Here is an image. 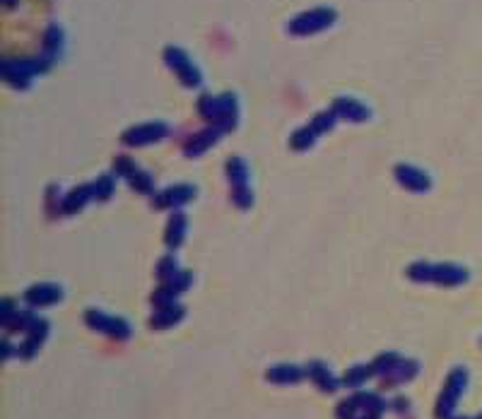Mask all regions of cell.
Here are the masks:
<instances>
[{
  "mask_svg": "<svg viewBox=\"0 0 482 419\" xmlns=\"http://www.w3.org/2000/svg\"><path fill=\"white\" fill-rule=\"evenodd\" d=\"M5 344V359H10L13 356V342H3Z\"/></svg>",
  "mask_w": 482,
  "mask_h": 419,
  "instance_id": "obj_30",
  "label": "cell"
},
{
  "mask_svg": "<svg viewBox=\"0 0 482 419\" xmlns=\"http://www.w3.org/2000/svg\"><path fill=\"white\" fill-rule=\"evenodd\" d=\"M92 193H94V198H99V200H106V198L113 193V181L109 176L96 179L92 183Z\"/></svg>",
  "mask_w": 482,
  "mask_h": 419,
  "instance_id": "obj_28",
  "label": "cell"
},
{
  "mask_svg": "<svg viewBox=\"0 0 482 419\" xmlns=\"http://www.w3.org/2000/svg\"><path fill=\"white\" fill-rule=\"evenodd\" d=\"M184 316H186V309L181 307V304H174V307H167V309H157L150 318V328H155V330H167V328L177 325L179 321H184Z\"/></svg>",
  "mask_w": 482,
  "mask_h": 419,
  "instance_id": "obj_15",
  "label": "cell"
},
{
  "mask_svg": "<svg viewBox=\"0 0 482 419\" xmlns=\"http://www.w3.org/2000/svg\"><path fill=\"white\" fill-rule=\"evenodd\" d=\"M227 179L232 183V198L239 207H248L253 202V195L248 191V169L243 160L239 157H232L227 160Z\"/></svg>",
  "mask_w": 482,
  "mask_h": 419,
  "instance_id": "obj_6",
  "label": "cell"
},
{
  "mask_svg": "<svg viewBox=\"0 0 482 419\" xmlns=\"http://www.w3.org/2000/svg\"><path fill=\"white\" fill-rule=\"evenodd\" d=\"M331 111L336 113L338 118H345V121H353V123H362L369 118V109L353 97H338L333 101Z\"/></svg>",
  "mask_w": 482,
  "mask_h": 419,
  "instance_id": "obj_11",
  "label": "cell"
},
{
  "mask_svg": "<svg viewBox=\"0 0 482 419\" xmlns=\"http://www.w3.org/2000/svg\"><path fill=\"white\" fill-rule=\"evenodd\" d=\"M46 337H49V321L37 318L34 321V325L27 330L25 342L17 347V354H20L22 359H32V356L42 349V344L46 342Z\"/></svg>",
  "mask_w": 482,
  "mask_h": 419,
  "instance_id": "obj_8",
  "label": "cell"
},
{
  "mask_svg": "<svg viewBox=\"0 0 482 419\" xmlns=\"http://www.w3.org/2000/svg\"><path fill=\"white\" fill-rule=\"evenodd\" d=\"M164 63L174 70V75L179 77V82L184 84V87H201L203 77H201V70H198L196 65H193V60L189 58V53H186L184 49L179 46H167L164 49Z\"/></svg>",
  "mask_w": 482,
  "mask_h": 419,
  "instance_id": "obj_4",
  "label": "cell"
},
{
  "mask_svg": "<svg viewBox=\"0 0 482 419\" xmlns=\"http://www.w3.org/2000/svg\"><path fill=\"white\" fill-rule=\"evenodd\" d=\"M319 138V133L314 130V126H304V128H299L297 133L292 135V140H289V145L294 147V150H306V147H311L314 145V140Z\"/></svg>",
  "mask_w": 482,
  "mask_h": 419,
  "instance_id": "obj_24",
  "label": "cell"
},
{
  "mask_svg": "<svg viewBox=\"0 0 482 419\" xmlns=\"http://www.w3.org/2000/svg\"><path fill=\"white\" fill-rule=\"evenodd\" d=\"M333 22H336V10L314 8V10H309V13H302L294 17V20L287 25V32L294 34V37H311V34L328 30Z\"/></svg>",
  "mask_w": 482,
  "mask_h": 419,
  "instance_id": "obj_2",
  "label": "cell"
},
{
  "mask_svg": "<svg viewBox=\"0 0 482 419\" xmlns=\"http://www.w3.org/2000/svg\"><path fill=\"white\" fill-rule=\"evenodd\" d=\"M34 321H37V318H34L32 311H17V314L10 316L3 325H5V330H8V333H20V330H30V328L34 325Z\"/></svg>",
  "mask_w": 482,
  "mask_h": 419,
  "instance_id": "obj_23",
  "label": "cell"
},
{
  "mask_svg": "<svg viewBox=\"0 0 482 419\" xmlns=\"http://www.w3.org/2000/svg\"><path fill=\"white\" fill-rule=\"evenodd\" d=\"M61 46H63V32H61V27L51 25L44 34V56L53 60L61 53Z\"/></svg>",
  "mask_w": 482,
  "mask_h": 419,
  "instance_id": "obj_20",
  "label": "cell"
},
{
  "mask_svg": "<svg viewBox=\"0 0 482 419\" xmlns=\"http://www.w3.org/2000/svg\"><path fill=\"white\" fill-rule=\"evenodd\" d=\"M217 104H220V97L203 94V97L198 99V113H201L203 118H208V121H215V116H217Z\"/></svg>",
  "mask_w": 482,
  "mask_h": 419,
  "instance_id": "obj_25",
  "label": "cell"
},
{
  "mask_svg": "<svg viewBox=\"0 0 482 419\" xmlns=\"http://www.w3.org/2000/svg\"><path fill=\"white\" fill-rule=\"evenodd\" d=\"M130 183H133V188L140 191V193H152V179L140 172V169L130 176Z\"/></svg>",
  "mask_w": 482,
  "mask_h": 419,
  "instance_id": "obj_29",
  "label": "cell"
},
{
  "mask_svg": "<svg viewBox=\"0 0 482 419\" xmlns=\"http://www.w3.org/2000/svg\"><path fill=\"white\" fill-rule=\"evenodd\" d=\"M449 419H453V417H449Z\"/></svg>",
  "mask_w": 482,
  "mask_h": 419,
  "instance_id": "obj_32",
  "label": "cell"
},
{
  "mask_svg": "<svg viewBox=\"0 0 482 419\" xmlns=\"http://www.w3.org/2000/svg\"><path fill=\"white\" fill-rule=\"evenodd\" d=\"M25 299L32 309H42V307H51V304H58L63 299V290L58 285H34L25 292Z\"/></svg>",
  "mask_w": 482,
  "mask_h": 419,
  "instance_id": "obj_10",
  "label": "cell"
},
{
  "mask_svg": "<svg viewBox=\"0 0 482 419\" xmlns=\"http://www.w3.org/2000/svg\"><path fill=\"white\" fill-rule=\"evenodd\" d=\"M395 179H398L400 186L412 191V193H424V191H429V186H432V179H429L422 169L410 167V164H398V167H395Z\"/></svg>",
  "mask_w": 482,
  "mask_h": 419,
  "instance_id": "obj_9",
  "label": "cell"
},
{
  "mask_svg": "<svg viewBox=\"0 0 482 419\" xmlns=\"http://www.w3.org/2000/svg\"><path fill=\"white\" fill-rule=\"evenodd\" d=\"M306 376H309V381L314 383L319 390H323V393H336V390L343 386V383H340L338 378L328 371V366L323 364V361H309V366H306Z\"/></svg>",
  "mask_w": 482,
  "mask_h": 419,
  "instance_id": "obj_12",
  "label": "cell"
},
{
  "mask_svg": "<svg viewBox=\"0 0 482 419\" xmlns=\"http://www.w3.org/2000/svg\"><path fill=\"white\" fill-rule=\"evenodd\" d=\"M222 135H224V130H220L217 126L201 130V133H196V135H193V138L189 140V145H186V155H189V157L203 155V152H205L210 145L217 143V140L222 138Z\"/></svg>",
  "mask_w": 482,
  "mask_h": 419,
  "instance_id": "obj_14",
  "label": "cell"
},
{
  "mask_svg": "<svg viewBox=\"0 0 482 419\" xmlns=\"http://www.w3.org/2000/svg\"><path fill=\"white\" fill-rule=\"evenodd\" d=\"M407 277L415 282H434V285L456 287L468 280V273L461 265H434V263H415L407 268Z\"/></svg>",
  "mask_w": 482,
  "mask_h": 419,
  "instance_id": "obj_1",
  "label": "cell"
},
{
  "mask_svg": "<svg viewBox=\"0 0 482 419\" xmlns=\"http://www.w3.org/2000/svg\"><path fill=\"white\" fill-rule=\"evenodd\" d=\"M189 285H191V275L189 273H181V270L169 282H164V287H167V290L172 292V294L186 292V290H189Z\"/></svg>",
  "mask_w": 482,
  "mask_h": 419,
  "instance_id": "obj_26",
  "label": "cell"
},
{
  "mask_svg": "<svg viewBox=\"0 0 482 419\" xmlns=\"http://www.w3.org/2000/svg\"><path fill=\"white\" fill-rule=\"evenodd\" d=\"M306 376V369H299L294 364H277L273 369L265 371V378L275 386H297Z\"/></svg>",
  "mask_w": 482,
  "mask_h": 419,
  "instance_id": "obj_13",
  "label": "cell"
},
{
  "mask_svg": "<svg viewBox=\"0 0 482 419\" xmlns=\"http://www.w3.org/2000/svg\"><path fill=\"white\" fill-rule=\"evenodd\" d=\"M419 373V364L415 359H402L398 366H395L393 371L388 373V376H383V388H393V386H400V383H407L412 381Z\"/></svg>",
  "mask_w": 482,
  "mask_h": 419,
  "instance_id": "obj_16",
  "label": "cell"
},
{
  "mask_svg": "<svg viewBox=\"0 0 482 419\" xmlns=\"http://www.w3.org/2000/svg\"><path fill=\"white\" fill-rule=\"evenodd\" d=\"M169 135V126L167 123H143V126H135V128H128L126 133H123V143L135 147V145H150V143H160L162 138H167Z\"/></svg>",
  "mask_w": 482,
  "mask_h": 419,
  "instance_id": "obj_7",
  "label": "cell"
},
{
  "mask_svg": "<svg viewBox=\"0 0 482 419\" xmlns=\"http://www.w3.org/2000/svg\"><path fill=\"white\" fill-rule=\"evenodd\" d=\"M84 323H87L92 330H99L104 333V335H109L111 340H118V342H123V340L130 337V325L126 318H116V316H106L104 311H96V309H89L87 314H84Z\"/></svg>",
  "mask_w": 482,
  "mask_h": 419,
  "instance_id": "obj_5",
  "label": "cell"
},
{
  "mask_svg": "<svg viewBox=\"0 0 482 419\" xmlns=\"http://www.w3.org/2000/svg\"><path fill=\"white\" fill-rule=\"evenodd\" d=\"M89 198H94L92 186H82V188H75L70 195H68V200L63 202V210H65L68 214L77 212V210H82V207H84V202H87Z\"/></svg>",
  "mask_w": 482,
  "mask_h": 419,
  "instance_id": "obj_21",
  "label": "cell"
},
{
  "mask_svg": "<svg viewBox=\"0 0 482 419\" xmlns=\"http://www.w3.org/2000/svg\"><path fill=\"white\" fill-rule=\"evenodd\" d=\"M179 273V268H177V260H174L172 256H167V258H162V263H160V268H157V277L162 280V285L164 282H169L172 280L174 275Z\"/></svg>",
  "mask_w": 482,
  "mask_h": 419,
  "instance_id": "obj_27",
  "label": "cell"
},
{
  "mask_svg": "<svg viewBox=\"0 0 482 419\" xmlns=\"http://www.w3.org/2000/svg\"><path fill=\"white\" fill-rule=\"evenodd\" d=\"M400 354H395V352H386V354H379L376 359L372 361V369H374V373H376V376H388L391 371L395 369V366L400 364Z\"/></svg>",
  "mask_w": 482,
  "mask_h": 419,
  "instance_id": "obj_22",
  "label": "cell"
},
{
  "mask_svg": "<svg viewBox=\"0 0 482 419\" xmlns=\"http://www.w3.org/2000/svg\"><path fill=\"white\" fill-rule=\"evenodd\" d=\"M372 376H376L374 369H372V364H360V366H353V369L345 373L340 383H343V386H348V388H362Z\"/></svg>",
  "mask_w": 482,
  "mask_h": 419,
  "instance_id": "obj_18",
  "label": "cell"
},
{
  "mask_svg": "<svg viewBox=\"0 0 482 419\" xmlns=\"http://www.w3.org/2000/svg\"><path fill=\"white\" fill-rule=\"evenodd\" d=\"M191 198H196V188H191V186H177V188L164 191L155 202H157V207H181V205H186Z\"/></svg>",
  "mask_w": 482,
  "mask_h": 419,
  "instance_id": "obj_17",
  "label": "cell"
},
{
  "mask_svg": "<svg viewBox=\"0 0 482 419\" xmlns=\"http://www.w3.org/2000/svg\"><path fill=\"white\" fill-rule=\"evenodd\" d=\"M184 236H186V217L181 212H177L172 219H169V224H167V246L169 248L181 246Z\"/></svg>",
  "mask_w": 482,
  "mask_h": 419,
  "instance_id": "obj_19",
  "label": "cell"
},
{
  "mask_svg": "<svg viewBox=\"0 0 482 419\" xmlns=\"http://www.w3.org/2000/svg\"><path fill=\"white\" fill-rule=\"evenodd\" d=\"M466 386H468V371L466 369H453L449 373V378H446V383H444V390H441V395H439V403H436V417L449 419L453 415V410H456L461 395L466 393Z\"/></svg>",
  "mask_w": 482,
  "mask_h": 419,
  "instance_id": "obj_3",
  "label": "cell"
},
{
  "mask_svg": "<svg viewBox=\"0 0 482 419\" xmlns=\"http://www.w3.org/2000/svg\"><path fill=\"white\" fill-rule=\"evenodd\" d=\"M475 419H482V415H478V417H475Z\"/></svg>",
  "mask_w": 482,
  "mask_h": 419,
  "instance_id": "obj_31",
  "label": "cell"
}]
</instances>
